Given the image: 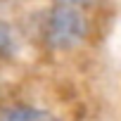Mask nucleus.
<instances>
[{
  "label": "nucleus",
  "mask_w": 121,
  "mask_h": 121,
  "mask_svg": "<svg viewBox=\"0 0 121 121\" xmlns=\"http://www.w3.org/2000/svg\"><path fill=\"white\" fill-rule=\"evenodd\" d=\"M17 48V36L7 22L0 19V59H7Z\"/></svg>",
  "instance_id": "obj_3"
},
{
  "label": "nucleus",
  "mask_w": 121,
  "mask_h": 121,
  "mask_svg": "<svg viewBox=\"0 0 121 121\" xmlns=\"http://www.w3.org/2000/svg\"><path fill=\"white\" fill-rule=\"evenodd\" d=\"M0 121H59L50 109L33 107V104H14L0 112Z\"/></svg>",
  "instance_id": "obj_2"
},
{
  "label": "nucleus",
  "mask_w": 121,
  "mask_h": 121,
  "mask_svg": "<svg viewBox=\"0 0 121 121\" xmlns=\"http://www.w3.org/2000/svg\"><path fill=\"white\" fill-rule=\"evenodd\" d=\"M90 36V19L83 7L55 3L40 22V38L52 52H71Z\"/></svg>",
  "instance_id": "obj_1"
},
{
  "label": "nucleus",
  "mask_w": 121,
  "mask_h": 121,
  "mask_svg": "<svg viewBox=\"0 0 121 121\" xmlns=\"http://www.w3.org/2000/svg\"><path fill=\"white\" fill-rule=\"evenodd\" d=\"M55 3H59V5H74V7H88V5H93L95 0H55Z\"/></svg>",
  "instance_id": "obj_4"
}]
</instances>
